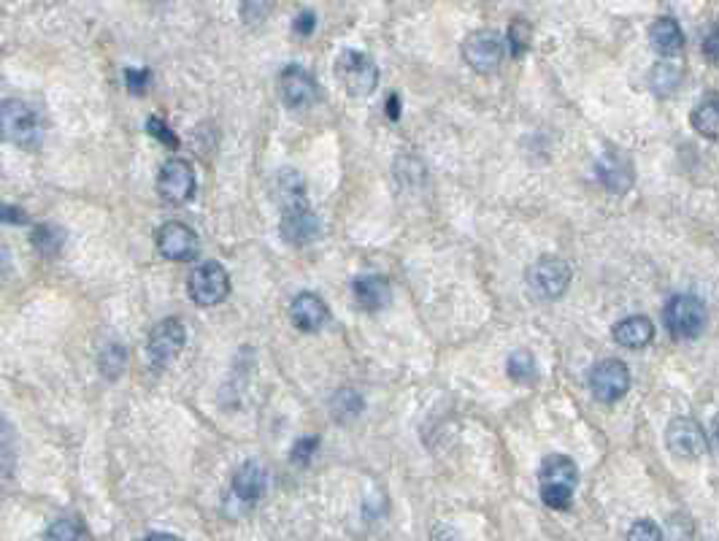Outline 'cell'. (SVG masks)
Wrapping results in <instances>:
<instances>
[{
  "mask_svg": "<svg viewBox=\"0 0 719 541\" xmlns=\"http://www.w3.org/2000/svg\"><path fill=\"white\" fill-rule=\"evenodd\" d=\"M363 395L352 390V387H346V390H338L333 395V401H330V414H333V420L336 422H349L355 420L357 414L363 412Z\"/></svg>",
  "mask_w": 719,
  "mask_h": 541,
  "instance_id": "obj_24",
  "label": "cell"
},
{
  "mask_svg": "<svg viewBox=\"0 0 719 541\" xmlns=\"http://www.w3.org/2000/svg\"><path fill=\"white\" fill-rule=\"evenodd\" d=\"M290 320L292 325L303 333H317L325 328V322L330 320L328 303L322 301L314 293H301L295 295V301L290 303Z\"/></svg>",
  "mask_w": 719,
  "mask_h": 541,
  "instance_id": "obj_16",
  "label": "cell"
},
{
  "mask_svg": "<svg viewBox=\"0 0 719 541\" xmlns=\"http://www.w3.org/2000/svg\"><path fill=\"white\" fill-rule=\"evenodd\" d=\"M592 395L603 404H617L619 398H625L630 390V371L622 360H601L590 371Z\"/></svg>",
  "mask_w": 719,
  "mask_h": 541,
  "instance_id": "obj_9",
  "label": "cell"
},
{
  "mask_svg": "<svg viewBox=\"0 0 719 541\" xmlns=\"http://www.w3.org/2000/svg\"><path fill=\"white\" fill-rule=\"evenodd\" d=\"M317 447H319L317 436H309V439L295 441V447H292V463H301V466H306V463L311 460V455L317 452Z\"/></svg>",
  "mask_w": 719,
  "mask_h": 541,
  "instance_id": "obj_34",
  "label": "cell"
},
{
  "mask_svg": "<svg viewBox=\"0 0 719 541\" xmlns=\"http://www.w3.org/2000/svg\"><path fill=\"white\" fill-rule=\"evenodd\" d=\"M506 371H509V376L517 382V385H533L538 379V366H536V358H533V352H528V349L511 352L509 363H506Z\"/></svg>",
  "mask_w": 719,
  "mask_h": 541,
  "instance_id": "obj_25",
  "label": "cell"
},
{
  "mask_svg": "<svg viewBox=\"0 0 719 541\" xmlns=\"http://www.w3.org/2000/svg\"><path fill=\"white\" fill-rule=\"evenodd\" d=\"M184 344H187V331H184V325L176 320V317L157 322L152 333H149V341H146L149 360H152L157 368L171 366L173 360L182 355Z\"/></svg>",
  "mask_w": 719,
  "mask_h": 541,
  "instance_id": "obj_8",
  "label": "cell"
},
{
  "mask_svg": "<svg viewBox=\"0 0 719 541\" xmlns=\"http://www.w3.org/2000/svg\"><path fill=\"white\" fill-rule=\"evenodd\" d=\"M157 252L165 257V260H173V263H190L192 257H198L201 252V241L195 236V230L184 222H165L160 225L155 236Z\"/></svg>",
  "mask_w": 719,
  "mask_h": 541,
  "instance_id": "obj_10",
  "label": "cell"
},
{
  "mask_svg": "<svg viewBox=\"0 0 719 541\" xmlns=\"http://www.w3.org/2000/svg\"><path fill=\"white\" fill-rule=\"evenodd\" d=\"M506 57V44L495 30H474L463 41V60L476 74H495Z\"/></svg>",
  "mask_w": 719,
  "mask_h": 541,
  "instance_id": "obj_5",
  "label": "cell"
},
{
  "mask_svg": "<svg viewBox=\"0 0 719 541\" xmlns=\"http://www.w3.org/2000/svg\"><path fill=\"white\" fill-rule=\"evenodd\" d=\"M336 76L352 98H368L379 87V68L371 57L357 49H344L338 55Z\"/></svg>",
  "mask_w": 719,
  "mask_h": 541,
  "instance_id": "obj_4",
  "label": "cell"
},
{
  "mask_svg": "<svg viewBox=\"0 0 719 541\" xmlns=\"http://www.w3.org/2000/svg\"><path fill=\"white\" fill-rule=\"evenodd\" d=\"M665 444L682 460H698L709 452V439L692 417H676L665 431Z\"/></svg>",
  "mask_w": 719,
  "mask_h": 541,
  "instance_id": "obj_11",
  "label": "cell"
},
{
  "mask_svg": "<svg viewBox=\"0 0 719 541\" xmlns=\"http://www.w3.org/2000/svg\"><path fill=\"white\" fill-rule=\"evenodd\" d=\"M144 541H184V539L173 536V533H152V536H146Z\"/></svg>",
  "mask_w": 719,
  "mask_h": 541,
  "instance_id": "obj_40",
  "label": "cell"
},
{
  "mask_svg": "<svg viewBox=\"0 0 719 541\" xmlns=\"http://www.w3.org/2000/svg\"><path fill=\"white\" fill-rule=\"evenodd\" d=\"M279 95L287 109H306L319 101V84L301 65H287L279 76Z\"/></svg>",
  "mask_w": 719,
  "mask_h": 541,
  "instance_id": "obj_13",
  "label": "cell"
},
{
  "mask_svg": "<svg viewBox=\"0 0 719 541\" xmlns=\"http://www.w3.org/2000/svg\"><path fill=\"white\" fill-rule=\"evenodd\" d=\"M611 336L619 347L625 349H644L655 339V322L649 320L647 314H636V317H625L611 328Z\"/></svg>",
  "mask_w": 719,
  "mask_h": 541,
  "instance_id": "obj_19",
  "label": "cell"
},
{
  "mask_svg": "<svg viewBox=\"0 0 719 541\" xmlns=\"http://www.w3.org/2000/svg\"><path fill=\"white\" fill-rule=\"evenodd\" d=\"M541 501L555 509L565 512L574 501V490L579 485V468L568 455H549L541 463Z\"/></svg>",
  "mask_w": 719,
  "mask_h": 541,
  "instance_id": "obj_1",
  "label": "cell"
},
{
  "mask_svg": "<svg viewBox=\"0 0 719 541\" xmlns=\"http://www.w3.org/2000/svg\"><path fill=\"white\" fill-rule=\"evenodd\" d=\"M649 41L660 57H676L684 52L682 25L674 17H657L649 25Z\"/></svg>",
  "mask_w": 719,
  "mask_h": 541,
  "instance_id": "obj_20",
  "label": "cell"
},
{
  "mask_svg": "<svg viewBox=\"0 0 719 541\" xmlns=\"http://www.w3.org/2000/svg\"><path fill=\"white\" fill-rule=\"evenodd\" d=\"M571 266L560 260V257H541L536 260L528 271V285L530 290L541 298H549V301H555L560 295L571 287Z\"/></svg>",
  "mask_w": 719,
  "mask_h": 541,
  "instance_id": "obj_7",
  "label": "cell"
},
{
  "mask_svg": "<svg viewBox=\"0 0 719 541\" xmlns=\"http://www.w3.org/2000/svg\"><path fill=\"white\" fill-rule=\"evenodd\" d=\"M530 41H533V28L530 22L525 19H514L509 25V33H506V44H509L511 55L522 57L530 49Z\"/></svg>",
  "mask_w": 719,
  "mask_h": 541,
  "instance_id": "obj_28",
  "label": "cell"
},
{
  "mask_svg": "<svg viewBox=\"0 0 719 541\" xmlns=\"http://www.w3.org/2000/svg\"><path fill=\"white\" fill-rule=\"evenodd\" d=\"M30 241H33V247L46 257H55L65 244V230L52 225V222H44V225H38L33 233H30Z\"/></svg>",
  "mask_w": 719,
  "mask_h": 541,
  "instance_id": "obj_26",
  "label": "cell"
},
{
  "mask_svg": "<svg viewBox=\"0 0 719 541\" xmlns=\"http://www.w3.org/2000/svg\"><path fill=\"white\" fill-rule=\"evenodd\" d=\"M682 82V65H676L671 57L668 60H660V63L649 71V84H652V92L657 98H671L674 90Z\"/></svg>",
  "mask_w": 719,
  "mask_h": 541,
  "instance_id": "obj_22",
  "label": "cell"
},
{
  "mask_svg": "<svg viewBox=\"0 0 719 541\" xmlns=\"http://www.w3.org/2000/svg\"><path fill=\"white\" fill-rule=\"evenodd\" d=\"M149 84H152V71L149 68H125V87L133 95H144Z\"/></svg>",
  "mask_w": 719,
  "mask_h": 541,
  "instance_id": "obj_33",
  "label": "cell"
},
{
  "mask_svg": "<svg viewBox=\"0 0 719 541\" xmlns=\"http://www.w3.org/2000/svg\"><path fill=\"white\" fill-rule=\"evenodd\" d=\"M190 298L198 306H217L230 295V276L222 263H201L190 276Z\"/></svg>",
  "mask_w": 719,
  "mask_h": 541,
  "instance_id": "obj_6",
  "label": "cell"
},
{
  "mask_svg": "<svg viewBox=\"0 0 719 541\" xmlns=\"http://www.w3.org/2000/svg\"><path fill=\"white\" fill-rule=\"evenodd\" d=\"M314 28H317V17H314V11H301L298 17H295V22H292V30L298 33V36H311L314 33Z\"/></svg>",
  "mask_w": 719,
  "mask_h": 541,
  "instance_id": "obj_36",
  "label": "cell"
},
{
  "mask_svg": "<svg viewBox=\"0 0 719 541\" xmlns=\"http://www.w3.org/2000/svg\"><path fill=\"white\" fill-rule=\"evenodd\" d=\"M625 541H663V531L652 520H638V523L630 525Z\"/></svg>",
  "mask_w": 719,
  "mask_h": 541,
  "instance_id": "obj_32",
  "label": "cell"
},
{
  "mask_svg": "<svg viewBox=\"0 0 719 541\" xmlns=\"http://www.w3.org/2000/svg\"><path fill=\"white\" fill-rule=\"evenodd\" d=\"M692 128L706 138H719V95H706L690 114Z\"/></svg>",
  "mask_w": 719,
  "mask_h": 541,
  "instance_id": "obj_23",
  "label": "cell"
},
{
  "mask_svg": "<svg viewBox=\"0 0 719 541\" xmlns=\"http://www.w3.org/2000/svg\"><path fill=\"white\" fill-rule=\"evenodd\" d=\"M146 133H149L152 138H157V141H160V144H163V147H168V149L182 147L179 136L173 133L171 125H168V122H165L163 117H149V120H146Z\"/></svg>",
  "mask_w": 719,
  "mask_h": 541,
  "instance_id": "obj_30",
  "label": "cell"
},
{
  "mask_svg": "<svg viewBox=\"0 0 719 541\" xmlns=\"http://www.w3.org/2000/svg\"><path fill=\"white\" fill-rule=\"evenodd\" d=\"M0 138L14 147L36 149L44 138V125L36 111L22 101H0Z\"/></svg>",
  "mask_w": 719,
  "mask_h": 541,
  "instance_id": "obj_2",
  "label": "cell"
},
{
  "mask_svg": "<svg viewBox=\"0 0 719 541\" xmlns=\"http://www.w3.org/2000/svg\"><path fill=\"white\" fill-rule=\"evenodd\" d=\"M157 193L165 203H173V206H182V203L192 201L195 195V171L187 160H179L173 157L168 160L163 168H160V176H157Z\"/></svg>",
  "mask_w": 719,
  "mask_h": 541,
  "instance_id": "obj_12",
  "label": "cell"
},
{
  "mask_svg": "<svg viewBox=\"0 0 719 541\" xmlns=\"http://www.w3.org/2000/svg\"><path fill=\"white\" fill-rule=\"evenodd\" d=\"M11 447H14V428L0 417V458H3V455L11 458Z\"/></svg>",
  "mask_w": 719,
  "mask_h": 541,
  "instance_id": "obj_38",
  "label": "cell"
},
{
  "mask_svg": "<svg viewBox=\"0 0 719 541\" xmlns=\"http://www.w3.org/2000/svg\"><path fill=\"white\" fill-rule=\"evenodd\" d=\"M714 444H717V447H719V414H717V417H714Z\"/></svg>",
  "mask_w": 719,
  "mask_h": 541,
  "instance_id": "obj_42",
  "label": "cell"
},
{
  "mask_svg": "<svg viewBox=\"0 0 719 541\" xmlns=\"http://www.w3.org/2000/svg\"><path fill=\"white\" fill-rule=\"evenodd\" d=\"M274 198L279 203V209H295V206H306V182L295 168H284L274 179Z\"/></svg>",
  "mask_w": 719,
  "mask_h": 541,
  "instance_id": "obj_21",
  "label": "cell"
},
{
  "mask_svg": "<svg viewBox=\"0 0 719 541\" xmlns=\"http://www.w3.org/2000/svg\"><path fill=\"white\" fill-rule=\"evenodd\" d=\"M265 487H268V474H265V468L260 466L257 460H246L244 466L233 474L230 493H233V498L241 501L244 506H252L265 496Z\"/></svg>",
  "mask_w": 719,
  "mask_h": 541,
  "instance_id": "obj_17",
  "label": "cell"
},
{
  "mask_svg": "<svg viewBox=\"0 0 719 541\" xmlns=\"http://www.w3.org/2000/svg\"><path fill=\"white\" fill-rule=\"evenodd\" d=\"M595 174H598L603 187L611 190V193H628L630 187H633V179H636L630 157L625 152H619V149H606L603 152L598 166H595Z\"/></svg>",
  "mask_w": 719,
  "mask_h": 541,
  "instance_id": "obj_15",
  "label": "cell"
},
{
  "mask_svg": "<svg viewBox=\"0 0 719 541\" xmlns=\"http://www.w3.org/2000/svg\"><path fill=\"white\" fill-rule=\"evenodd\" d=\"M352 293H355L357 306L365 309V312H382L392 298L390 282L379 274L357 276L355 282H352Z\"/></svg>",
  "mask_w": 719,
  "mask_h": 541,
  "instance_id": "obj_18",
  "label": "cell"
},
{
  "mask_svg": "<svg viewBox=\"0 0 719 541\" xmlns=\"http://www.w3.org/2000/svg\"><path fill=\"white\" fill-rule=\"evenodd\" d=\"M319 230H322V222L319 217L311 211V206H295V209L282 211V222H279V233L282 239L292 247H306L311 241L319 239Z\"/></svg>",
  "mask_w": 719,
  "mask_h": 541,
  "instance_id": "obj_14",
  "label": "cell"
},
{
  "mask_svg": "<svg viewBox=\"0 0 719 541\" xmlns=\"http://www.w3.org/2000/svg\"><path fill=\"white\" fill-rule=\"evenodd\" d=\"M268 17V0H244L241 3V19H244L249 28L263 25Z\"/></svg>",
  "mask_w": 719,
  "mask_h": 541,
  "instance_id": "obj_31",
  "label": "cell"
},
{
  "mask_svg": "<svg viewBox=\"0 0 719 541\" xmlns=\"http://www.w3.org/2000/svg\"><path fill=\"white\" fill-rule=\"evenodd\" d=\"M703 55L711 65H719V28H714L703 41Z\"/></svg>",
  "mask_w": 719,
  "mask_h": 541,
  "instance_id": "obj_37",
  "label": "cell"
},
{
  "mask_svg": "<svg viewBox=\"0 0 719 541\" xmlns=\"http://www.w3.org/2000/svg\"><path fill=\"white\" fill-rule=\"evenodd\" d=\"M663 320L668 333L679 341L698 339L709 322V309L706 303L692 293H679L665 303Z\"/></svg>",
  "mask_w": 719,
  "mask_h": 541,
  "instance_id": "obj_3",
  "label": "cell"
},
{
  "mask_svg": "<svg viewBox=\"0 0 719 541\" xmlns=\"http://www.w3.org/2000/svg\"><path fill=\"white\" fill-rule=\"evenodd\" d=\"M98 366H101V374L106 376V379L117 382L119 376L125 374V368H128V352H125V347H119V344H109V347L101 352Z\"/></svg>",
  "mask_w": 719,
  "mask_h": 541,
  "instance_id": "obj_27",
  "label": "cell"
},
{
  "mask_svg": "<svg viewBox=\"0 0 719 541\" xmlns=\"http://www.w3.org/2000/svg\"><path fill=\"white\" fill-rule=\"evenodd\" d=\"M9 271V249L0 244V274H6Z\"/></svg>",
  "mask_w": 719,
  "mask_h": 541,
  "instance_id": "obj_41",
  "label": "cell"
},
{
  "mask_svg": "<svg viewBox=\"0 0 719 541\" xmlns=\"http://www.w3.org/2000/svg\"><path fill=\"white\" fill-rule=\"evenodd\" d=\"M44 541H84V528L76 517H63L49 525Z\"/></svg>",
  "mask_w": 719,
  "mask_h": 541,
  "instance_id": "obj_29",
  "label": "cell"
},
{
  "mask_svg": "<svg viewBox=\"0 0 719 541\" xmlns=\"http://www.w3.org/2000/svg\"><path fill=\"white\" fill-rule=\"evenodd\" d=\"M0 222L3 225H28L30 217L28 211L11 206V203H0Z\"/></svg>",
  "mask_w": 719,
  "mask_h": 541,
  "instance_id": "obj_35",
  "label": "cell"
},
{
  "mask_svg": "<svg viewBox=\"0 0 719 541\" xmlns=\"http://www.w3.org/2000/svg\"><path fill=\"white\" fill-rule=\"evenodd\" d=\"M387 117H390L392 122L401 120V98H398V95H390V98H387Z\"/></svg>",
  "mask_w": 719,
  "mask_h": 541,
  "instance_id": "obj_39",
  "label": "cell"
}]
</instances>
